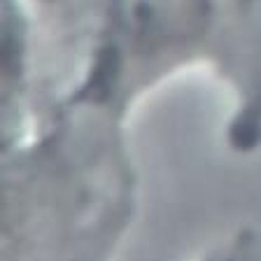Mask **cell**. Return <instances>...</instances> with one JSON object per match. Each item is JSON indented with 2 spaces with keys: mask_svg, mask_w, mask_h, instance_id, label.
<instances>
[{
  "mask_svg": "<svg viewBox=\"0 0 261 261\" xmlns=\"http://www.w3.org/2000/svg\"><path fill=\"white\" fill-rule=\"evenodd\" d=\"M130 47L166 54L198 42L212 21V0H117Z\"/></svg>",
  "mask_w": 261,
  "mask_h": 261,
  "instance_id": "1",
  "label": "cell"
},
{
  "mask_svg": "<svg viewBox=\"0 0 261 261\" xmlns=\"http://www.w3.org/2000/svg\"><path fill=\"white\" fill-rule=\"evenodd\" d=\"M215 261H261V240L256 236H245Z\"/></svg>",
  "mask_w": 261,
  "mask_h": 261,
  "instance_id": "2",
  "label": "cell"
}]
</instances>
